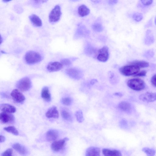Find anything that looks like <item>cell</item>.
Segmentation results:
<instances>
[{
	"label": "cell",
	"instance_id": "obj_1",
	"mask_svg": "<svg viewBox=\"0 0 156 156\" xmlns=\"http://www.w3.org/2000/svg\"><path fill=\"white\" fill-rule=\"evenodd\" d=\"M42 57L38 53L35 51H30L27 52L25 55L26 62L29 64H33L39 62L41 60Z\"/></svg>",
	"mask_w": 156,
	"mask_h": 156
},
{
	"label": "cell",
	"instance_id": "obj_2",
	"mask_svg": "<svg viewBox=\"0 0 156 156\" xmlns=\"http://www.w3.org/2000/svg\"><path fill=\"white\" fill-rule=\"evenodd\" d=\"M127 86L131 89L136 91H140L145 87L144 82L138 78H134L129 80L127 82Z\"/></svg>",
	"mask_w": 156,
	"mask_h": 156
},
{
	"label": "cell",
	"instance_id": "obj_3",
	"mask_svg": "<svg viewBox=\"0 0 156 156\" xmlns=\"http://www.w3.org/2000/svg\"><path fill=\"white\" fill-rule=\"evenodd\" d=\"M140 70V68L138 67L129 64L121 67L119 69V71L122 75L129 76L135 75L139 72Z\"/></svg>",
	"mask_w": 156,
	"mask_h": 156
},
{
	"label": "cell",
	"instance_id": "obj_4",
	"mask_svg": "<svg viewBox=\"0 0 156 156\" xmlns=\"http://www.w3.org/2000/svg\"><path fill=\"white\" fill-rule=\"evenodd\" d=\"M31 83L28 77H26L20 80L17 83V87L22 91H25L29 90L31 87Z\"/></svg>",
	"mask_w": 156,
	"mask_h": 156
},
{
	"label": "cell",
	"instance_id": "obj_5",
	"mask_svg": "<svg viewBox=\"0 0 156 156\" xmlns=\"http://www.w3.org/2000/svg\"><path fill=\"white\" fill-rule=\"evenodd\" d=\"M61 15L60 6L58 5H55L49 14V19L50 22L55 23L58 21L59 20Z\"/></svg>",
	"mask_w": 156,
	"mask_h": 156
},
{
	"label": "cell",
	"instance_id": "obj_6",
	"mask_svg": "<svg viewBox=\"0 0 156 156\" xmlns=\"http://www.w3.org/2000/svg\"><path fill=\"white\" fill-rule=\"evenodd\" d=\"M66 74L70 78L75 80H79L83 76L81 70L76 68H70L66 70Z\"/></svg>",
	"mask_w": 156,
	"mask_h": 156
},
{
	"label": "cell",
	"instance_id": "obj_7",
	"mask_svg": "<svg viewBox=\"0 0 156 156\" xmlns=\"http://www.w3.org/2000/svg\"><path fill=\"white\" fill-rule=\"evenodd\" d=\"M68 140V138L65 137L62 139L55 141L51 144V148L53 151H58L63 148L66 142Z\"/></svg>",
	"mask_w": 156,
	"mask_h": 156
},
{
	"label": "cell",
	"instance_id": "obj_8",
	"mask_svg": "<svg viewBox=\"0 0 156 156\" xmlns=\"http://www.w3.org/2000/svg\"><path fill=\"white\" fill-rule=\"evenodd\" d=\"M98 52L97 59L98 61L103 62L107 61L109 58V53L107 46H103L98 50Z\"/></svg>",
	"mask_w": 156,
	"mask_h": 156
},
{
	"label": "cell",
	"instance_id": "obj_9",
	"mask_svg": "<svg viewBox=\"0 0 156 156\" xmlns=\"http://www.w3.org/2000/svg\"><path fill=\"white\" fill-rule=\"evenodd\" d=\"M139 98L140 100L144 102H153L156 100V93L147 92L140 95Z\"/></svg>",
	"mask_w": 156,
	"mask_h": 156
},
{
	"label": "cell",
	"instance_id": "obj_10",
	"mask_svg": "<svg viewBox=\"0 0 156 156\" xmlns=\"http://www.w3.org/2000/svg\"><path fill=\"white\" fill-rule=\"evenodd\" d=\"M0 119L2 123L8 124L14 122L15 118L12 113L2 112L0 114Z\"/></svg>",
	"mask_w": 156,
	"mask_h": 156
},
{
	"label": "cell",
	"instance_id": "obj_11",
	"mask_svg": "<svg viewBox=\"0 0 156 156\" xmlns=\"http://www.w3.org/2000/svg\"><path fill=\"white\" fill-rule=\"evenodd\" d=\"M89 34V31L86 27L82 24H79L75 34V37L76 38L84 37Z\"/></svg>",
	"mask_w": 156,
	"mask_h": 156
},
{
	"label": "cell",
	"instance_id": "obj_12",
	"mask_svg": "<svg viewBox=\"0 0 156 156\" xmlns=\"http://www.w3.org/2000/svg\"><path fill=\"white\" fill-rule=\"evenodd\" d=\"M11 95L13 100L17 103H22L25 99L24 95L17 89H14L12 91Z\"/></svg>",
	"mask_w": 156,
	"mask_h": 156
},
{
	"label": "cell",
	"instance_id": "obj_13",
	"mask_svg": "<svg viewBox=\"0 0 156 156\" xmlns=\"http://www.w3.org/2000/svg\"><path fill=\"white\" fill-rule=\"evenodd\" d=\"M63 65L61 62H52L48 65L47 68L49 72H53L58 71L63 68Z\"/></svg>",
	"mask_w": 156,
	"mask_h": 156
},
{
	"label": "cell",
	"instance_id": "obj_14",
	"mask_svg": "<svg viewBox=\"0 0 156 156\" xmlns=\"http://www.w3.org/2000/svg\"><path fill=\"white\" fill-rule=\"evenodd\" d=\"M86 156H100V149L95 147H88L86 151Z\"/></svg>",
	"mask_w": 156,
	"mask_h": 156
},
{
	"label": "cell",
	"instance_id": "obj_15",
	"mask_svg": "<svg viewBox=\"0 0 156 156\" xmlns=\"http://www.w3.org/2000/svg\"><path fill=\"white\" fill-rule=\"evenodd\" d=\"M12 147L13 149L22 155H26L28 153V151L26 148L20 144L15 143L13 144Z\"/></svg>",
	"mask_w": 156,
	"mask_h": 156
},
{
	"label": "cell",
	"instance_id": "obj_16",
	"mask_svg": "<svg viewBox=\"0 0 156 156\" xmlns=\"http://www.w3.org/2000/svg\"><path fill=\"white\" fill-rule=\"evenodd\" d=\"M0 108L2 112L9 113H14L16 111V109L14 106L8 104H1Z\"/></svg>",
	"mask_w": 156,
	"mask_h": 156
},
{
	"label": "cell",
	"instance_id": "obj_17",
	"mask_svg": "<svg viewBox=\"0 0 156 156\" xmlns=\"http://www.w3.org/2000/svg\"><path fill=\"white\" fill-rule=\"evenodd\" d=\"M46 116L48 118H58L59 113L56 107L53 106L50 108L46 112Z\"/></svg>",
	"mask_w": 156,
	"mask_h": 156
},
{
	"label": "cell",
	"instance_id": "obj_18",
	"mask_svg": "<svg viewBox=\"0 0 156 156\" xmlns=\"http://www.w3.org/2000/svg\"><path fill=\"white\" fill-rule=\"evenodd\" d=\"M102 153L105 156H122L120 151L116 150H111L104 148L102 150Z\"/></svg>",
	"mask_w": 156,
	"mask_h": 156
},
{
	"label": "cell",
	"instance_id": "obj_19",
	"mask_svg": "<svg viewBox=\"0 0 156 156\" xmlns=\"http://www.w3.org/2000/svg\"><path fill=\"white\" fill-rule=\"evenodd\" d=\"M118 108L121 110L126 113H130L131 111V106L130 104L126 101H122L118 105Z\"/></svg>",
	"mask_w": 156,
	"mask_h": 156
},
{
	"label": "cell",
	"instance_id": "obj_20",
	"mask_svg": "<svg viewBox=\"0 0 156 156\" xmlns=\"http://www.w3.org/2000/svg\"><path fill=\"white\" fill-rule=\"evenodd\" d=\"M58 133V131L54 129H50L46 133V136L47 140L49 141H53L57 138Z\"/></svg>",
	"mask_w": 156,
	"mask_h": 156
},
{
	"label": "cell",
	"instance_id": "obj_21",
	"mask_svg": "<svg viewBox=\"0 0 156 156\" xmlns=\"http://www.w3.org/2000/svg\"><path fill=\"white\" fill-rule=\"evenodd\" d=\"M42 98L46 101L49 102L51 100V96L48 88L47 87H44L41 92Z\"/></svg>",
	"mask_w": 156,
	"mask_h": 156
},
{
	"label": "cell",
	"instance_id": "obj_22",
	"mask_svg": "<svg viewBox=\"0 0 156 156\" xmlns=\"http://www.w3.org/2000/svg\"><path fill=\"white\" fill-rule=\"evenodd\" d=\"M29 17L31 22L35 26L37 27H40L42 26V21L37 16L33 14L30 15Z\"/></svg>",
	"mask_w": 156,
	"mask_h": 156
},
{
	"label": "cell",
	"instance_id": "obj_23",
	"mask_svg": "<svg viewBox=\"0 0 156 156\" xmlns=\"http://www.w3.org/2000/svg\"><path fill=\"white\" fill-rule=\"evenodd\" d=\"M90 12L89 9L84 5H82L78 8L79 15L82 17L87 15Z\"/></svg>",
	"mask_w": 156,
	"mask_h": 156
},
{
	"label": "cell",
	"instance_id": "obj_24",
	"mask_svg": "<svg viewBox=\"0 0 156 156\" xmlns=\"http://www.w3.org/2000/svg\"><path fill=\"white\" fill-rule=\"evenodd\" d=\"M84 52L87 55L92 56L96 53V49L90 44L87 43L85 47Z\"/></svg>",
	"mask_w": 156,
	"mask_h": 156
},
{
	"label": "cell",
	"instance_id": "obj_25",
	"mask_svg": "<svg viewBox=\"0 0 156 156\" xmlns=\"http://www.w3.org/2000/svg\"><path fill=\"white\" fill-rule=\"evenodd\" d=\"M129 64L135 66L140 68L147 67L149 66V63L144 61H134L131 62Z\"/></svg>",
	"mask_w": 156,
	"mask_h": 156
},
{
	"label": "cell",
	"instance_id": "obj_26",
	"mask_svg": "<svg viewBox=\"0 0 156 156\" xmlns=\"http://www.w3.org/2000/svg\"><path fill=\"white\" fill-rule=\"evenodd\" d=\"M154 41L153 36L151 34L150 32H148L144 39L145 43L148 45L152 44Z\"/></svg>",
	"mask_w": 156,
	"mask_h": 156
},
{
	"label": "cell",
	"instance_id": "obj_27",
	"mask_svg": "<svg viewBox=\"0 0 156 156\" xmlns=\"http://www.w3.org/2000/svg\"><path fill=\"white\" fill-rule=\"evenodd\" d=\"M4 129L7 132L11 133L16 136L18 135L19 133L18 130L14 126H10L5 127Z\"/></svg>",
	"mask_w": 156,
	"mask_h": 156
},
{
	"label": "cell",
	"instance_id": "obj_28",
	"mask_svg": "<svg viewBox=\"0 0 156 156\" xmlns=\"http://www.w3.org/2000/svg\"><path fill=\"white\" fill-rule=\"evenodd\" d=\"M142 151L146 154L147 156H154L156 153V151L154 149L147 147L143 148Z\"/></svg>",
	"mask_w": 156,
	"mask_h": 156
},
{
	"label": "cell",
	"instance_id": "obj_29",
	"mask_svg": "<svg viewBox=\"0 0 156 156\" xmlns=\"http://www.w3.org/2000/svg\"><path fill=\"white\" fill-rule=\"evenodd\" d=\"M92 29L95 31L97 32H101L103 30V27L101 24L98 22L94 23L92 25Z\"/></svg>",
	"mask_w": 156,
	"mask_h": 156
},
{
	"label": "cell",
	"instance_id": "obj_30",
	"mask_svg": "<svg viewBox=\"0 0 156 156\" xmlns=\"http://www.w3.org/2000/svg\"><path fill=\"white\" fill-rule=\"evenodd\" d=\"M61 114L62 118L65 119L69 121L72 120V118L70 113L65 110H62L61 111Z\"/></svg>",
	"mask_w": 156,
	"mask_h": 156
},
{
	"label": "cell",
	"instance_id": "obj_31",
	"mask_svg": "<svg viewBox=\"0 0 156 156\" xmlns=\"http://www.w3.org/2000/svg\"><path fill=\"white\" fill-rule=\"evenodd\" d=\"M77 121L80 122H82L84 120L83 114L81 110H78L75 113Z\"/></svg>",
	"mask_w": 156,
	"mask_h": 156
},
{
	"label": "cell",
	"instance_id": "obj_32",
	"mask_svg": "<svg viewBox=\"0 0 156 156\" xmlns=\"http://www.w3.org/2000/svg\"><path fill=\"white\" fill-rule=\"evenodd\" d=\"M133 19L137 22L140 21L143 18V16L141 13L137 12L134 13L133 15Z\"/></svg>",
	"mask_w": 156,
	"mask_h": 156
},
{
	"label": "cell",
	"instance_id": "obj_33",
	"mask_svg": "<svg viewBox=\"0 0 156 156\" xmlns=\"http://www.w3.org/2000/svg\"><path fill=\"white\" fill-rule=\"evenodd\" d=\"M61 101L62 104L64 105L69 106L72 104V101L70 98L65 97L62 98Z\"/></svg>",
	"mask_w": 156,
	"mask_h": 156
},
{
	"label": "cell",
	"instance_id": "obj_34",
	"mask_svg": "<svg viewBox=\"0 0 156 156\" xmlns=\"http://www.w3.org/2000/svg\"><path fill=\"white\" fill-rule=\"evenodd\" d=\"M154 55V52L153 51L150 50L146 51L144 54V56L147 58H151Z\"/></svg>",
	"mask_w": 156,
	"mask_h": 156
},
{
	"label": "cell",
	"instance_id": "obj_35",
	"mask_svg": "<svg viewBox=\"0 0 156 156\" xmlns=\"http://www.w3.org/2000/svg\"><path fill=\"white\" fill-rule=\"evenodd\" d=\"M13 151L11 148H8L2 154V156H12Z\"/></svg>",
	"mask_w": 156,
	"mask_h": 156
},
{
	"label": "cell",
	"instance_id": "obj_36",
	"mask_svg": "<svg viewBox=\"0 0 156 156\" xmlns=\"http://www.w3.org/2000/svg\"><path fill=\"white\" fill-rule=\"evenodd\" d=\"M61 63L63 65L69 66L71 64V61L67 58H65L61 60Z\"/></svg>",
	"mask_w": 156,
	"mask_h": 156
},
{
	"label": "cell",
	"instance_id": "obj_37",
	"mask_svg": "<svg viewBox=\"0 0 156 156\" xmlns=\"http://www.w3.org/2000/svg\"><path fill=\"white\" fill-rule=\"evenodd\" d=\"M151 82L152 85L156 87V74L154 75L151 78Z\"/></svg>",
	"mask_w": 156,
	"mask_h": 156
},
{
	"label": "cell",
	"instance_id": "obj_38",
	"mask_svg": "<svg viewBox=\"0 0 156 156\" xmlns=\"http://www.w3.org/2000/svg\"><path fill=\"white\" fill-rule=\"evenodd\" d=\"M140 1L143 5L146 6H149L152 4L153 1L151 0H141Z\"/></svg>",
	"mask_w": 156,
	"mask_h": 156
},
{
	"label": "cell",
	"instance_id": "obj_39",
	"mask_svg": "<svg viewBox=\"0 0 156 156\" xmlns=\"http://www.w3.org/2000/svg\"><path fill=\"white\" fill-rule=\"evenodd\" d=\"M147 72L145 70H142L139 72L137 74L133 75L134 76H144L146 75Z\"/></svg>",
	"mask_w": 156,
	"mask_h": 156
},
{
	"label": "cell",
	"instance_id": "obj_40",
	"mask_svg": "<svg viewBox=\"0 0 156 156\" xmlns=\"http://www.w3.org/2000/svg\"><path fill=\"white\" fill-rule=\"evenodd\" d=\"M118 1L117 0H110L108 1V3L110 5H113L116 3Z\"/></svg>",
	"mask_w": 156,
	"mask_h": 156
},
{
	"label": "cell",
	"instance_id": "obj_41",
	"mask_svg": "<svg viewBox=\"0 0 156 156\" xmlns=\"http://www.w3.org/2000/svg\"><path fill=\"white\" fill-rule=\"evenodd\" d=\"M5 140V136L3 135H0V143H2L4 142Z\"/></svg>",
	"mask_w": 156,
	"mask_h": 156
},
{
	"label": "cell",
	"instance_id": "obj_42",
	"mask_svg": "<svg viewBox=\"0 0 156 156\" xmlns=\"http://www.w3.org/2000/svg\"><path fill=\"white\" fill-rule=\"evenodd\" d=\"M47 1L46 0H35L34 1L37 3H41L45 2H47Z\"/></svg>",
	"mask_w": 156,
	"mask_h": 156
},
{
	"label": "cell",
	"instance_id": "obj_43",
	"mask_svg": "<svg viewBox=\"0 0 156 156\" xmlns=\"http://www.w3.org/2000/svg\"><path fill=\"white\" fill-rule=\"evenodd\" d=\"M97 82V80L96 79H93L90 82V84L93 85Z\"/></svg>",
	"mask_w": 156,
	"mask_h": 156
},
{
	"label": "cell",
	"instance_id": "obj_44",
	"mask_svg": "<svg viewBox=\"0 0 156 156\" xmlns=\"http://www.w3.org/2000/svg\"><path fill=\"white\" fill-rule=\"evenodd\" d=\"M114 95H116V96H119V97H121L122 96V94L120 93H115V94H114Z\"/></svg>",
	"mask_w": 156,
	"mask_h": 156
},
{
	"label": "cell",
	"instance_id": "obj_45",
	"mask_svg": "<svg viewBox=\"0 0 156 156\" xmlns=\"http://www.w3.org/2000/svg\"><path fill=\"white\" fill-rule=\"evenodd\" d=\"M3 1L5 2H8L10 1V0H3Z\"/></svg>",
	"mask_w": 156,
	"mask_h": 156
},
{
	"label": "cell",
	"instance_id": "obj_46",
	"mask_svg": "<svg viewBox=\"0 0 156 156\" xmlns=\"http://www.w3.org/2000/svg\"><path fill=\"white\" fill-rule=\"evenodd\" d=\"M155 20V23L156 25V16L155 18V20Z\"/></svg>",
	"mask_w": 156,
	"mask_h": 156
}]
</instances>
